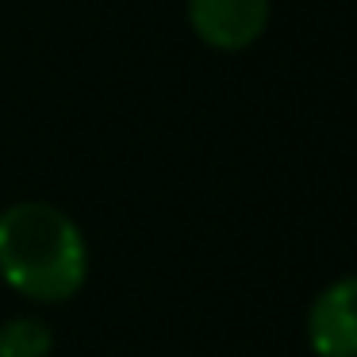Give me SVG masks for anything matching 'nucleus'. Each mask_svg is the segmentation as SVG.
I'll list each match as a JSON object with an SVG mask.
<instances>
[{
    "label": "nucleus",
    "instance_id": "nucleus-3",
    "mask_svg": "<svg viewBox=\"0 0 357 357\" xmlns=\"http://www.w3.org/2000/svg\"><path fill=\"white\" fill-rule=\"evenodd\" d=\"M307 346L315 357H357V273L331 280L311 300Z\"/></svg>",
    "mask_w": 357,
    "mask_h": 357
},
{
    "label": "nucleus",
    "instance_id": "nucleus-2",
    "mask_svg": "<svg viewBox=\"0 0 357 357\" xmlns=\"http://www.w3.org/2000/svg\"><path fill=\"white\" fill-rule=\"evenodd\" d=\"M188 27L211 50H246L269 27V0H188Z\"/></svg>",
    "mask_w": 357,
    "mask_h": 357
},
{
    "label": "nucleus",
    "instance_id": "nucleus-4",
    "mask_svg": "<svg viewBox=\"0 0 357 357\" xmlns=\"http://www.w3.org/2000/svg\"><path fill=\"white\" fill-rule=\"evenodd\" d=\"M54 354V334L43 319L16 315L0 323V357H50Z\"/></svg>",
    "mask_w": 357,
    "mask_h": 357
},
{
    "label": "nucleus",
    "instance_id": "nucleus-1",
    "mask_svg": "<svg viewBox=\"0 0 357 357\" xmlns=\"http://www.w3.org/2000/svg\"><path fill=\"white\" fill-rule=\"evenodd\" d=\"M0 280L31 303H66L89 280V242L70 211L20 200L0 211Z\"/></svg>",
    "mask_w": 357,
    "mask_h": 357
}]
</instances>
